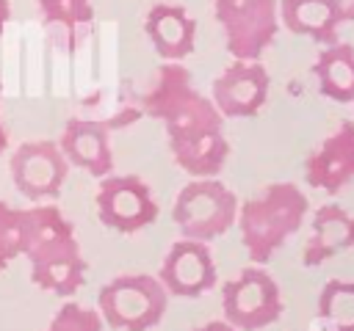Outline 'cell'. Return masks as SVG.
<instances>
[{"instance_id":"1","label":"cell","mask_w":354,"mask_h":331,"mask_svg":"<svg viewBox=\"0 0 354 331\" xmlns=\"http://www.w3.org/2000/svg\"><path fill=\"white\" fill-rule=\"evenodd\" d=\"M144 110L163 121L171 157L185 174L205 179L224 168L230 157L224 116L210 97L194 88L183 63L166 61L158 69L152 88L144 94Z\"/></svg>"},{"instance_id":"2","label":"cell","mask_w":354,"mask_h":331,"mask_svg":"<svg viewBox=\"0 0 354 331\" xmlns=\"http://www.w3.org/2000/svg\"><path fill=\"white\" fill-rule=\"evenodd\" d=\"M25 257L33 284L58 298H72L86 281V259L75 229L55 204H36L28 210Z\"/></svg>"},{"instance_id":"3","label":"cell","mask_w":354,"mask_h":331,"mask_svg":"<svg viewBox=\"0 0 354 331\" xmlns=\"http://www.w3.org/2000/svg\"><path fill=\"white\" fill-rule=\"evenodd\" d=\"M310 201L293 182H271L257 196L238 207L241 243L254 265L271 262V257L296 234L307 218Z\"/></svg>"},{"instance_id":"4","label":"cell","mask_w":354,"mask_h":331,"mask_svg":"<svg viewBox=\"0 0 354 331\" xmlns=\"http://www.w3.org/2000/svg\"><path fill=\"white\" fill-rule=\"evenodd\" d=\"M169 306V292L158 276L122 273L111 279L97 295L102 323L116 331H152Z\"/></svg>"},{"instance_id":"5","label":"cell","mask_w":354,"mask_h":331,"mask_svg":"<svg viewBox=\"0 0 354 331\" xmlns=\"http://www.w3.org/2000/svg\"><path fill=\"white\" fill-rule=\"evenodd\" d=\"M238 196L216 177L191 179L174 199L171 218L188 240L210 243L232 229L238 221Z\"/></svg>"},{"instance_id":"6","label":"cell","mask_w":354,"mask_h":331,"mask_svg":"<svg viewBox=\"0 0 354 331\" xmlns=\"http://www.w3.org/2000/svg\"><path fill=\"white\" fill-rule=\"evenodd\" d=\"M224 320L235 331H260L282 317V292L263 265L238 270L221 287Z\"/></svg>"},{"instance_id":"7","label":"cell","mask_w":354,"mask_h":331,"mask_svg":"<svg viewBox=\"0 0 354 331\" xmlns=\"http://www.w3.org/2000/svg\"><path fill=\"white\" fill-rule=\"evenodd\" d=\"M213 14L235 61H260L277 39V0H213Z\"/></svg>"},{"instance_id":"8","label":"cell","mask_w":354,"mask_h":331,"mask_svg":"<svg viewBox=\"0 0 354 331\" xmlns=\"http://www.w3.org/2000/svg\"><path fill=\"white\" fill-rule=\"evenodd\" d=\"M97 215L102 226L119 232V234H136L155 223L158 218V201L152 199L149 185L136 177H102L97 190Z\"/></svg>"},{"instance_id":"9","label":"cell","mask_w":354,"mask_h":331,"mask_svg":"<svg viewBox=\"0 0 354 331\" xmlns=\"http://www.w3.org/2000/svg\"><path fill=\"white\" fill-rule=\"evenodd\" d=\"M11 179L30 201L55 199L66 182L69 160L55 141H25L11 154Z\"/></svg>"},{"instance_id":"10","label":"cell","mask_w":354,"mask_h":331,"mask_svg":"<svg viewBox=\"0 0 354 331\" xmlns=\"http://www.w3.org/2000/svg\"><path fill=\"white\" fill-rule=\"evenodd\" d=\"M271 77L260 61H232L213 80V105L224 119L257 116L268 99Z\"/></svg>"},{"instance_id":"11","label":"cell","mask_w":354,"mask_h":331,"mask_svg":"<svg viewBox=\"0 0 354 331\" xmlns=\"http://www.w3.org/2000/svg\"><path fill=\"white\" fill-rule=\"evenodd\" d=\"M160 284L169 295L177 298H199L216 287V262L210 257L207 243L199 240H177L158 273Z\"/></svg>"},{"instance_id":"12","label":"cell","mask_w":354,"mask_h":331,"mask_svg":"<svg viewBox=\"0 0 354 331\" xmlns=\"http://www.w3.org/2000/svg\"><path fill=\"white\" fill-rule=\"evenodd\" d=\"M304 182L329 196L354 182V121L337 124L304 160Z\"/></svg>"},{"instance_id":"13","label":"cell","mask_w":354,"mask_h":331,"mask_svg":"<svg viewBox=\"0 0 354 331\" xmlns=\"http://www.w3.org/2000/svg\"><path fill=\"white\" fill-rule=\"evenodd\" d=\"M69 166L83 168L91 177H108L113 168V149H111V130L105 121L97 119H69L61 130L58 141Z\"/></svg>"},{"instance_id":"14","label":"cell","mask_w":354,"mask_h":331,"mask_svg":"<svg viewBox=\"0 0 354 331\" xmlns=\"http://www.w3.org/2000/svg\"><path fill=\"white\" fill-rule=\"evenodd\" d=\"M147 39L155 47V52L163 61L180 63L185 55L194 52L196 44V19L183 8L171 3H158L149 8L144 22Z\"/></svg>"},{"instance_id":"15","label":"cell","mask_w":354,"mask_h":331,"mask_svg":"<svg viewBox=\"0 0 354 331\" xmlns=\"http://www.w3.org/2000/svg\"><path fill=\"white\" fill-rule=\"evenodd\" d=\"M348 248H354V215L346 212L340 204L318 207L310 223V237L304 243L301 262L307 268H318L321 262Z\"/></svg>"},{"instance_id":"16","label":"cell","mask_w":354,"mask_h":331,"mask_svg":"<svg viewBox=\"0 0 354 331\" xmlns=\"http://www.w3.org/2000/svg\"><path fill=\"white\" fill-rule=\"evenodd\" d=\"M279 22L293 33L324 47L337 41L340 19L326 0H279Z\"/></svg>"},{"instance_id":"17","label":"cell","mask_w":354,"mask_h":331,"mask_svg":"<svg viewBox=\"0 0 354 331\" xmlns=\"http://www.w3.org/2000/svg\"><path fill=\"white\" fill-rule=\"evenodd\" d=\"M313 74L318 91L332 102H354V47L346 41H335L321 50L313 63Z\"/></svg>"},{"instance_id":"18","label":"cell","mask_w":354,"mask_h":331,"mask_svg":"<svg viewBox=\"0 0 354 331\" xmlns=\"http://www.w3.org/2000/svg\"><path fill=\"white\" fill-rule=\"evenodd\" d=\"M41 25L58 30L69 52L80 47V41L94 28V3L91 0H36Z\"/></svg>"},{"instance_id":"19","label":"cell","mask_w":354,"mask_h":331,"mask_svg":"<svg viewBox=\"0 0 354 331\" xmlns=\"http://www.w3.org/2000/svg\"><path fill=\"white\" fill-rule=\"evenodd\" d=\"M315 314L326 331H354V281L329 279L318 292Z\"/></svg>"},{"instance_id":"20","label":"cell","mask_w":354,"mask_h":331,"mask_svg":"<svg viewBox=\"0 0 354 331\" xmlns=\"http://www.w3.org/2000/svg\"><path fill=\"white\" fill-rule=\"evenodd\" d=\"M28 248V210L0 201V270Z\"/></svg>"},{"instance_id":"21","label":"cell","mask_w":354,"mask_h":331,"mask_svg":"<svg viewBox=\"0 0 354 331\" xmlns=\"http://www.w3.org/2000/svg\"><path fill=\"white\" fill-rule=\"evenodd\" d=\"M44 331H102V314L97 309L66 301L50 320Z\"/></svg>"},{"instance_id":"22","label":"cell","mask_w":354,"mask_h":331,"mask_svg":"<svg viewBox=\"0 0 354 331\" xmlns=\"http://www.w3.org/2000/svg\"><path fill=\"white\" fill-rule=\"evenodd\" d=\"M329 8L335 11V17L343 22H354V0H326Z\"/></svg>"},{"instance_id":"23","label":"cell","mask_w":354,"mask_h":331,"mask_svg":"<svg viewBox=\"0 0 354 331\" xmlns=\"http://www.w3.org/2000/svg\"><path fill=\"white\" fill-rule=\"evenodd\" d=\"M196 331H235L227 320H210V323H205V325H199Z\"/></svg>"},{"instance_id":"24","label":"cell","mask_w":354,"mask_h":331,"mask_svg":"<svg viewBox=\"0 0 354 331\" xmlns=\"http://www.w3.org/2000/svg\"><path fill=\"white\" fill-rule=\"evenodd\" d=\"M8 19H11V3L8 0H0V36H3Z\"/></svg>"},{"instance_id":"25","label":"cell","mask_w":354,"mask_h":331,"mask_svg":"<svg viewBox=\"0 0 354 331\" xmlns=\"http://www.w3.org/2000/svg\"><path fill=\"white\" fill-rule=\"evenodd\" d=\"M6 146H8V130H6L3 121H0V154L6 152Z\"/></svg>"}]
</instances>
